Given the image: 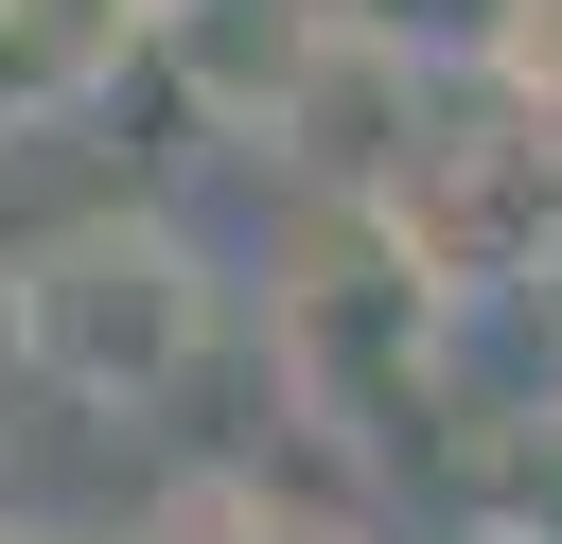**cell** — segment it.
Wrapping results in <instances>:
<instances>
[{
	"label": "cell",
	"instance_id": "6",
	"mask_svg": "<svg viewBox=\"0 0 562 544\" xmlns=\"http://www.w3.org/2000/svg\"><path fill=\"white\" fill-rule=\"evenodd\" d=\"M527 333H544V386H562V263L527 281Z\"/></svg>",
	"mask_w": 562,
	"mask_h": 544
},
{
	"label": "cell",
	"instance_id": "5",
	"mask_svg": "<svg viewBox=\"0 0 562 544\" xmlns=\"http://www.w3.org/2000/svg\"><path fill=\"white\" fill-rule=\"evenodd\" d=\"M492 88H509L527 123H562V0H509V18H492Z\"/></svg>",
	"mask_w": 562,
	"mask_h": 544
},
{
	"label": "cell",
	"instance_id": "4",
	"mask_svg": "<svg viewBox=\"0 0 562 544\" xmlns=\"http://www.w3.org/2000/svg\"><path fill=\"white\" fill-rule=\"evenodd\" d=\"M158 544H351V526H299V509H263V491L228 474V491H176V509H158Z\"/></svg>",
	"mask_w": 562,
	"mask_h": 544
},
{
	"label": "cell",
	"instance_id": "7",
	"mask_svg": "<svg viewBox=\"0 0 562 544\" xmlns=\"http://www.w3.org/2000/svg\"><path fill=\"white\" fill-rule=\"evenodd\" d=\"M0 386H18V298H0Z\"/></svg>",
	"mask_w": 562,
	"mask_h": 544
},
{
	"label": "cell",
	"instance_id": "8",
	"mask_svg": "<svg viewBox=\"0 0 562 544\" xmlns=\"http://www.w3.org/2000/svg\"><path fill=\"white\" fill-rule=\"evenodd\" d=\"M0 544H35V526H0Z\"/></svg>",
	"mask_w": 562,
	"mask_h": 544
},
{
	"label": "cell",
	"instance_id": "3",
	"mask_svg": "<svg viewBox=\"0 0 562 544\" xmlns=\"http://www.w3.org/2000/svg\"><path fill=\"white\" fill-rule=\"evenodd\" d=\"M386 246L439 281V298H527L544 263H562V123H527V105H457V123H422L404 158H386Z\"/></svg>",
	"mask_w": 562,
	"mask_h": 544
},
{
	"label": "cell",
	"instance_id": "1",
	"mask_svg": "<svg viewBox=\"0 0 562 544\" xmlns=\"http://www.w3.org/2000/svg\"><path fill=\"white\" fill-rule=\"evenodd\" d=\"M0 298H18V386L88 404V421H140L211 369L228 333V281L176 211H70L35 246H0Z\"/></svg>",
	"mask_w": 562,
	"mask_h": 544
},
{
	"label": "cell",
	"instance_id": "2",
	"mask_svg": "<svg viewBox=\"0 0 562 544\" xmlns=\"http://www.w3.org/2000/svg\"><path fill=\"white\" fill-rule=\"evenodd\" d=\"M439 316H457V298L386 246V211H369V193H316V246H299L281 298H263V351H281L299 421H334V439H422Z\"/></svg>",
	"mask_w": 562,
	"mask_h": 544
}]
</instances>
